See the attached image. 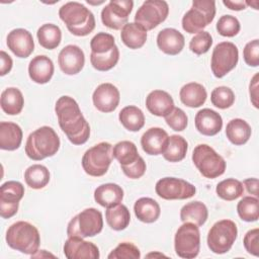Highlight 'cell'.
<instances>
[{
    "label": "cell",
    "instance_id": "8d00e7d4",
    "mask_svg": "<svg viewBox=\"0 0 259 259\" xmlns=\"http://www.w3.org/2000/svg\"><path fill=\"white\" fill-rule=\"evenodd\" d=\"M24 180L30 188L41 189L50 182V171L44 165L33 164L25 170Z\"/></svg>",
    "mask_w": 259,
    "mask_h": 259
},
{
    "label": "cell",
    "instance_id": "6da1fadb",
    "mask_svg": "<svg viewBox=\"0 0 259 259\" xmlns=\"http://www.w3.org/2000/svg\"><path fill=\"white\" fill-rule=\"evenodd\" d=\"M55 111L61 130L73 145H83L88 141L90 125L74 98L61 96L56 102Z\"/></svg>",
    "mask_w": 259,
    "mask_h": 259
},
{
    "label": "cell",
    "instance_id": "4fadbf2b",
    "mask_svg": "<svg viewBox=\"0 0 259 259\" xmlns=\"http://www.w3.org/2000/svg\"><path fill=\"white\" fill-rule=\"evenodd\" d=\"M157 195L166 200L187 199L192 197L196 188L184 179L176 177H164L157 181L155 186Z\"/></svg>",
    "mask_w": 259,
    "mask_h": 259
},
{
    "label": "cell",
    "instance_id": "30bf717a",
    "mask_svg": "<svg viewBox=\"0 0 259 259\" xmlns=\"http://www.w3.org/2000/svg\"><path fill=\"white\" fill-rule=\"evenodd\" d=\"M174 249L176 254L181 258H195L200 249V233L198 226L189 222L183 223L176 231Z\"/></svg>",
    "mask_w": 259,
    "mask_h": 259
},
{
    "label": "cell",
    "instance_id": "e575fe53",
    "mask_svg": "<svg viewBox=\"0 0 259 259\" xmlns=\"http://www.w3.org/2000/svg\"><path fill=\"white\" fill-rule=\"evenodd\" d=\"M188 144L186 140L179 135H172L168 139V144L163 152V157L165 160L175 163L182 161L187 153Z\"/></svg>",
    "mask_w": 259,
    "mask_h": 259
},
{
    "label": "cell",
    "instance_id": "83f0119b",
    "mask_svg": "<svg viewBox=\"0 0 259 259\" xmlns=\"http://www.w3.org/2000/svg\"><path fill=\"white\" fill-rule=\"evenodd\" d=\"M134 211L139 221L152 224L159 219L161 208L155 199L151 197H141L135 202Z\"/></svg>",
    "mask_w": 259,
    "mask_h": 259
},
{
    "label": "cell",
    "instance_id": "484cf974",
    "mask_svg": "<svg viewBox=\"0 0 259 259\" xmlns=\"http://www.w3.org/2000/svg\"><path fill=\"white\" fill-rule=\"evenodd\" d=\"M123 190L115 183H105L99 185L94 191L95 201L103 207H111L122 201Z\"/></svg>",
    "mask_w": 259,
    "mask_h": 259
},
{
    "label": "cell",
    "instance_id": "836d02e7",
    "mask_svg": "<svg viewBox=\"0 0 259 259\" xmlns=\"http://www.w3.org/2000/svg\"><path fill=\"white\" fill-rule=\"evenodd\" d=\"M105 219L107 225L114 231H122L126 229L131 222V213L128 208L121 203L106 208Z\"/></svg>",
    "mask_w": 259,
    "mask_h": 259
},
{
    "label": "cell",
    "instance_id": "d590c367",
    "mask_svg": "<svg viewBox=\"0 0 259 259\" xmlns=\"http://www.w3.org/2000/svg\"><path fill=\"white\" fill-rule=\"evenodd\" d=\"M39 45L47 50L58 48L62 40V31L60 27L53 23L42 24L36 32Z\"/></svg>",
    "mask_w": 259,
    "mask_h": 259
},
{
    "label": "cell",
    "instance_id": "3957f363",
    "mask_svg": "<svg viewBox=\"0 0 259 259\" xmlns=\"http://www.w3.org/2000/svg\"><path fill=\"white\" fill-rule=\"evenodd\" d=\"M60 138L51 126L44 125L32 132L25 144V154L34 161L53 157L60 149Z\"/></svg>",
    "mask_w": 259,
    "mask_h": 259
},
{
    "label": "cell",
    "instance_id": "7dc6e473",
    "mask_svg": "<svg viewBox=\"0 0 259 259\" xmlns=\"http://www.w3.org/2000/svg\"><path fill=\"white\" fill-rule=\"evenodd\" d=\"M165 121L173 131L182 132L188 124V117L181 108L174 107L173 110L165 116Z\"/></svg>",
    "mask_w": 259,
    "mask_h": 259
},
{
    "label": "cell",
    "instance_id": "44dd1931",
    "mask_svg": "<svg viewBox=\"0 0 259 259\" xmlns=\"http://www.w3.org/2000/svg\"><path fill=\"white\" fill-rule=\"evenodd\" d=\"M196 130L203 136H215L223 127V118L220 113L210 109L202 108L196 114L194 118Z\"/></svg>",
    "mask_w": 259,
    "mask_h": 259
},
{
    "label": "cell",
    "instance_id": "603a6c76",
    "mask_svg": "<svg viewBox=\"0 0 259 259\" xmlns=\"http://www.w3.org/2000/svg\"><path fill=\"white\" fill-rule=\"evenodd\" d=\"M146 107L154 115L165 117L174 106V100L171 95L164 90H153L146 97Z\"/></svg>",
    "mask_w": 259,
    "mask_h": 259
},
{
    "label": "cell",
    "instance_id": "9f6ffc18",
    "mask_svg": "<svg viewBox=\"0 0 259 259\" xmlns=\"http://www.w3.org/2000/svg\"><path fill=\"white\" fill-rule=\"evenodd\" d=\"M246 2V5H250V6H253L254 9H258V1H254V2H248V1H245Z\"/></svg>",
    "mask_w": 259,
    "mask_h": 259
},
{
    "label": "cell",
    "instance_id": "7a4b0ae2",
    "mask_svg": "<svg viewBox=\"0 0 259 259\" xmlns=\"http://www.w3.org/2000/svg\"><path fill=\"white\" fill-rule=\"evenodd\" d=\"M59 16L76 36H86L95 28L94 14L82 3L73 1L64 4L59 9Z\"/></svg>",
    "mask_w": 259,
    "mask_h": 259
},
{
    "label": "cell",
    "instance_id": "f1b7e54d",
    "mask_svg": "<svg viewBox=\"0 0 259 259\" xmlns=\"http://www.w3.org/2000/svg\"><path fill=\"white\" fill-rule=\"evenodd\" d=\"M121 41L130 49H141L147 40V30L136 22H127L120 32Z\"/></svg>",
    "mask_w": 259,
    "mask_h": 259
},
{
    "label": "cell",
    "instance_id": "d4e9b609",
    "mask_svg": "<svg viewBox=\"0 0 259 259\" xmlns=\"http://www.w3.org/2000/svg\"><path fill=\"white\" fill-rule=\"evenodd\" d=\"M22 130L14 122H0V148L5 151H14L18 149L22 142Z\"/></svg>",
    "mask_w": 259,
    "mask_h": 259
},
{
    "label": "cell",
    "instance_id": "4dcf8cb0",
    "mask_svg": "<svg viewBox=\"0 0 259 259\" xmlns=\"http://www.w3.org/2000/svg\"><path fill=\"white\" fill-rule=\"evenodd\" d=\"M0 104L2 110L9 115L19 114L24 105L21 91L16 87H8L1 93Z\"/></svg>",
    "mask_w": 259,
    "mask_h": 259
},
{
    "label": "cell",
    "instance_id": "52a82bcc",
    "mask_svg": "<svg viewBox=\"0 0 259 259\" xmlns=\"http://www.w3.org/2000/svg\"><path fill=\"white\" fill-rule=\"evenodd\" d=\"M112 159L111 144L101 142L84 153L81 163L86 174L93 177H100L108 171Z\"/></svg>",
    "mask_w": 259,
    "mask_h": 259
},
{
    "label": "cell",
    "instance_id": "7bdbcfd3",
    "mask_svg": "<svg viewBox=\"0 0 259 259\" xmlns=\"http://www.w3.org/2000/svg\"><path fill=\"white\" fill-rule=\"evenodd\" d=\"M115 47L116 45L113 35L106 32H98L90 41L91 53L93 54H106Z\"/></svg>",
    "mask_w": 259,
    "mask_h": 259
},
{
    "label": "cell",
    "instance_id": "db71d44e",
    "mask_svg": "<svg viewBox=\"0 0 259 259\" xmlns=\"http://www.w3.org/2000/svg\"><path fill=\"white\" fill-rule=\"evenodd\" d=\"M243 185L246 187L248 193L258 196V179L257 178H247L243 181Z\"/></svg>",
    "mask_w": 259,
    "mask_h": 259
},
{
    "label": "cell",
    "instance_id": "e0dca14e",
    "mask_svg": "<svg viewBox=\"0 0 259 259\" xmlns=\"http://www.w3.org/2000/svg\"><path fill=\"white\" fill-rule=\"evenodd\" d=\"M58 63L64 74L76 75L80 73L84 67V52L76 45H68L59 53Z\"/></svg>",
    "mask_w": 259,
    "mask_h": 259
},
{
    "label": "cell",
    "instance_id": "277c9868",
    "mask_svg": "<svg viewBox=\"0 0 259 259\" xmlns=\"http://www.w3.org/2000/svg\"><path fill=\"white\" fill-rule=\"evenodd\" d=\"M5 240L10 248L28 255L38 252L40 244L38 230L30 223L24 221L12 224L6 232Z\"/></svg>",
    "mask_w": 259,
    "mask_h": 259
},
{
    "label": "cell",
    "instance_id": "7c38bea8",
    "mask_svg": "<svg viewBox=\"0 0 259 259\" xmlns=\"http://www.w3.org/2000/svg\"><path fill=\"white\" fill-rule=\"evenodd\" d=\"M169 14V6L163 0H147L138 9L135 15V22L144 27L147 31L157 27L166 20Z\"/></svg>",
    "mask_w": 259,
    "mask_h": 259
},
{
    "label": "cell",
    "instance_id": "f546056e",
    "mask_svg": "<svg viewBox=\"0 0 259 259\" xmlns=\"http://www.w3.org/2000/svg\"><path fill=\"white\" fill-rule=\"evenodd\" d=\"M251 134V126L242 118H234L230 120L226 126V136L228 140L236 146L246 144L249 141Z\"/></svg>",
    "mask_w": 259,
    "mask_h": 259
},
{
    "label": "cell",
    "instance_id": "1f68e13d",
    "mask_svg": "<svg viewBox=\"0 0 259 259\" xmlns=\"http://www.w3.org/2000/svg\"><path fill=\"white\" fill-rule=\"evenodd\" d=\"M208 217L206 205L201 201H191L180 209V220L183 223L189 222L200 227L205 224Z\"/></svg>",
    "mask_w": 259,
    "mask_h": 259
},
{
    "label": "cell",
    "instance_id": "f35d334b",
    "mask_svg": "<svg viewBox=\"0 0 259 259\" xmlns=\"http://www.w3.org/2000/svg\"><path fill=\"white\" fill-rule=\"evenodd\" d=\"M215 192L222 199L232 201L243 195L244 186L243 183L238 179L227 178L217 185Z\"/></svg>",
    "mask_w": 259,
    "mask_h": 259
},
{
    "label": "cell",
    "instance_id": "681fc988",
    "mask_svg": "<svg viewBox=\"0 0 259 259\" xmlns=\"http://www.w3.org/2000/svg\"><path fill=\"white\" fill-rule=\"evenodd\" d=\"M244 247L246 251L254 256L259 255V229L255 228L246 233L244 236Z\"/></svg>",
    "mask_w": 259,
    "mask_h": 259
},
{
    "label": "cell",
    "instance_id": "9c48e42d",
    "mask_svg": "<svg viewBox=\"0 0 259 259\" xmlns=\"http://www.w3.org/2000/svg\"><path fill=\"white\" fill-rule=\"evenodd\" d=\"M237 236V225L231 220H221L208 231L207 246L214 254H225L231 250Z\"/></svg>",
    "mask_w": 259,
    "mask_h": 259
},
{
    "label": "cell",
    "instance_id": "c3c4849f",
    "mask_svg": "<svg viewBox=\"0 0 259 259\" xmlns=\"http://www.w3.org/2000/svg\"><path fill=\"white\" fill-rule=\"evenodd\" d=\"M243 57L248 66L257 67L259 65V40L257 38L246 44L243 50Z\"/></svg>",
    "mask_w": 259,
    "mask_h": 259
},
{
    "label": "cell",
    "instance_id": "7402d4cb",
    "mask_svg": "<svg viewBox=\"0 0 259 259\" xmlns=\"http://www.w3.org/2000/svg\"><path fill=\"white\" fill-rule=\"evenodd\" d=\"M185 39L183 34L175 28H164L157 35V46L166 55L176 56L183 50Z\"/></svg>",
    "mask_w": 259,
    "mask_h": 259
},
{
    "label": "cell",
    "instance_id": "b9f144b4",
    "mask_svg": "<svg viewBox=\"0 0 259 259\" xmlns=\"http://www.w3.org/2000/svg\"><path fill=\"white\" fill-rule=\"evenodd\" d=\"M212 105L220 109H227L235 102V93L227 86H219L214 88L210 94Z\"/></svg>",
    "mask_w": 259,
    "mask_h": 259
},
{
    "label": "cell",
    "instance_id": "d6986e66",
    "mask_svg": "<svg viewBox=\"0 0 259 259\" xmlns=\"http://www.w3.org/2000/svg\"><path fill=\"white\" fill-rule=\"evenodd\" d=\"M8 49L18 58L29 57L34 50L31 33L24 28H15L7 35Z\"/></svg>",
    "mask_w": 259,
    "mask_h": 259
},
{
    "label": "cell",
    "instance_id": "ffe728a7",
    "mask_svg": "<svg viewBox=\"0 0 259 259\" xmlns=\"http://www.w3.org/2000/svg\"><path fill=\"white\" fill-rule=\"evenodd\" d=\"M168 139L169 136L163 128L151 127L143 134L141 138V145L146 154L157 156L163 154L165 151Z\"/></svg>",
    "mask_w": 259,
    "mask_h": 259
},
{
    "label": "cell",
    "instance_id": "f5cc1de1",
    "mask_svg": "<svg viewBox=\"0 0 259 259\" xmlns=\"http://www.w3.org/2000/svg\"><path fill=\"white\" fill-rule=\"evenodd\" d=\"M0 59H1V68H0V75L1 76H5L6 74H8L11 69H12V65H13V61L11 59V57L4 51L0 52Z\"/></svg>",
    "mask_w": 259,
    "mask_h": 259
},
{
    "label": "cell",
    "instance_id": "9a60e30c",
    "mask_svg": "<svg viewBox=\"0 0 259 259\" xmlns=\"http://www.w3.org/2000/svg\"><path fill=\"white\" fill-rule=\"evenodd\" d=\"M24 195V186L19 181H7L0 187V214L3 219L12 218L18 210L19 201Z\"/></svg>",
    "mask_w": 259,
    "mask_h": 259
},
{
    "label": "cell",
    "instance_id": "ab89813d",
    "mask_svg": "<svg viewBox=\"0 0 259 259\" xmlns=\"http://www.w3.org/2000/svg\"><path fill=\"white\" fill-rule=\"evenodd\" d=\"M237 212L245 222H256L259 218V200L256 196H245L237 204Z\"/></svg>",
    "mask_w": 259,
    "mask_h": 259
},
{
    "label": "cell",
    "instance_id": "6f0895ef",
    "mask_svg": "<svg viewBox=\"0 0 259 259\" xmlns=\"http://www.w3.org/2000/svg\"><path fill=\"white\" fill-rule=\"evenodd\" d=\"M156 255H157V254H156ZM156 255H155L154 253H151V254H148L147 257H152V256H156ZM158 255H159V256H164L163 254H158Z\"/></svg>",
    "mask_w": 259,
    "mask_h": 259
},
{
    "label": "cell",
    "instance_id": "8fae6325",
    "mask_svg": "<svg viewBox=\"0 0 259 259\" xmlns=\"http://www.w3.org/2000/svg\"><path fill=\"white\" fill-rule=\"evenodd\" d=\"M239 51L231 41L219 42L211 54L210 68L214 77L223 78L238 64Z\"/></svg>",
    "mask_w": 259,
    "mask_h": 259
},
{
    "label": "cell",
    "instance_id": "f907efd6",
    "mask_svg": "<svg viewBox=\"0 0 259 259\" xmlns=\"http://www.w3.org/2000/svg\"><path fill=\"white\" fill-rule=\"evenodd\" d=\"M120 167H121V170L124 173V175L131 179L141 178L145 174L146 169H147L146 162L144 161V159L141 156L133 164L127 165V166H120Z\"/></svg>",
    "mask_w": 259,
    "mask_h": 259
},
{
    "label": "cell",
    "instance_id": "816d5d0a",
    "mask_svg": "<svg viewBox=\"0 0 259 259\" xmlns=\"http://www.w3.org/2000/svg\"><path fill=\"white\" fill-rule=\"evenodd\" d=\"M258 77H259V74L256 73L253 78L251 79V82H250V85H249V93H250V99H251V102L252 104L254 105L255 108H258L259 105H258V96H259V93H258Z\"/></svg>",
    "mask_w": 259,
    "mask_h": 259
},
{
    "label": "cell",
    "instance_id": "11a10c76",
    "mask_svg": "<svg viewBox=\"0 0 259 259\" xmlns=\"http://www.w3.org/2000/svg\"><path fill=\"white\" fill-rule=\"evenodd\" d=\"M223 4L225 6H227L229 9L231 10H235V11H240V10H244L246 9L247 5L245 1H223Z\"/></svg>",
    "mask_w": 259,
    "mask_h": 259
},
{
    "label": "cell",
    "instance_id": "d6a6232c",
    "mask_svg": "<svg viewBox=\"0 0 259 259\" xmlns=\"http://www.w3.org/2000/svg\"><path fill=\"white\" fill-rule=\"evenodd\" d=\"M120 123L130 132H139L145 125V115L142 109L135 105L123 107L118 114Z\"/></svg>",
    "mask_w": 259,
    "mask_h": 259
},
{
    "label": "cell",
    "instance_id": "4316f807",
    "mask_svg": "<svg viewBox=\"0 0 259 259\" xmlns=\"http://www.w3.org/2000/svg\"><path fill=\"white\" fill-rule=\"evenodd\" d=\"M179 97L185 106L196 108L204 104L207 92L203 85L196 82H190L182 86L179 92Z\"/></svg>",
    "mask_w": 259,
    "mask_h": 259
},
{
    "label": "cell",
    "instance_id": "8992f818",
    "mask_svg": "<svg viewBox=\"0 0 259 259\" xmlns=\"http://www.w3.org/2000/svg\"><path fill=\"white\" fill-rule=\"evenodd\" d=\"M215 16V2L194 0L192 7L182 17V28L188 33H197L212 22Z\"/></svg>",
    "mask_w": 259,
    "mask_h": 259
},
{
    "label": "cell",
    "instance_id": "f6af8a7d",
    "mask_svg": "<svg viewBox=\"0 0 259 259\" xmlns=\"http://www.w3.org/2000/svg\"><path fill=\"white\" fill-rule=\"evenodd\" d=\"M141 252L139 248L130 242H122L118 244L107 256L108 259H139Z\"/></svg>",
    "mask_w": 259,
    "mask_h": 259
},
{
    "label": "cell",
    "instance_id": "5b68a950",
    "mask_svg": "<svg viewBox=\"0 0 259 259\" xmlns=\"http://www.w3.org/2000/svg\"><path fill=\"white\" fill-rule=\"evenodd\" d=\"M192 162L199 173L209 179L223 175L227 167L224 158L206 144H199L194 148Z\"/></svg>",
    "mask_w": 259,
    "mask_h": 259
},
{
    "label": "cell",
    "instance_id": "cb8c5ba5",
    "mask_svg": "<svg viewBox=\"0 0 259 259\" xmlns=\"http://www.w3.org/2000/svg\"><path fill=\"white\" fill-rule=\"evenodd\" d=\"M54 71L53 61L45 55L35 56L28 65L29 78L37 84L48 83L52 79Z\"/></svg>",
    "mask_w": 259,
    "mask_h": 259
},
{
    "label": "cell",
    "instance_id": "ee69618b",
    "mask_svg": "<svg viewBox=\"0 0 259 259\" xmlns=\"http://www.w3.org/2000/svg\"><path fill=\"white\" fill-rule=\"evenodd\" d=\"M240 29V22L233 15H223L217 22V30L223 36L233 37L239 33Z\"/></svg>",
    "mask_w": 259,
    "mask_h": 259
},
{
    "label": "cell",
    "instance_id": "60d3db41",
    "mask_svg": "<svg viewBox=\"0 0 259 259\" xmlns=\"http://www.w3.org/2000/svg\"><path fill=\"white\" fill-rule=\"evenodd\" d=\"M119 60V50L117 46L106 54H93L90 55V62L94 69L97 71L105 72L112 69Z\"/></svg>",
    "mask_w": 259,
    "mask_h": 259
},
{
    "label": "cell",
    "instance_id": "ac0fdd59",
    "mask_svg": "<svg viewBox=\"0 0 259 259\" xmlns=\"http://www.w3.org/2000/svg\"><path fill=\"white\" fill-rule=\"evenodd\" d=\"M120 93L111 83H102L97 86L92 95V101L97 110L108 113L116 109L119 104Z\"/></svg>",
    "mask_w": 259,
    "mask_h": 259
},
{
    "label": "cell",
    "instance_id": "5bb4252c",
    "mask_svg": "<svg viewBox=\"0 0 259 259\" xmlns=\"http://www.w3.org/2000/svg\"><path fill=\"white\" fill-rule=\"evenodd\" d=\"M133 7L132 0H111L101 11V21L108 28L121 29L127 23Z\"/></svg>",
    "mask_w": 259,
    "mask_h": 259
},
{
    "label": "cell",
    "instance_id": "ba28073f",
    "mask_svg": "<svg viewBox=\"0 0 259 259\" xmlns=\"http://www.w3.org/2000/svg\"><path fill=\"white\" fill-rule=\"evenodd\" d=\"M102 229V213L94 207H89L79 212L69 222L67 227V235L68 237H94L99 234Z\"/></svg>",
    "mask_w": 259,
    "mask_h": 259
},
{
    "label": "cell",
    "instance_id": "2e32d148",
    "mask_svg": "<svg viewBox=\"0 0 259 259\" xmlns=\"http://www.w3.org/2000/svg\"><path fill=\"white\" fill-rule=\"evenodd\" d=\"M64 254L68 259H98L100 257L99 249L95 244L78 236H71L66 240Z\"/></svg>",
    "mask_w": 259,
    "mask_h": 259
},
{
    "label": "cell",
    "instance_id": "bcb514c9",
    "mask_svg": "<svg viewBox=\"0 0 259 259\" xmlns=\"http://www.w3.org/2000/svg\"><path fill=\"white\" fill-rule=\"evenodd\" d=\"M212 45V37L208 31L197 32L189 42V49L195 55H202L208 52Z\"/></svg>",
    "mask_w": 259,
    "mask_h": 259
},
{
    "label": "cell",
    "instance_id": "74e56055",
    "mask_svg": "<svg viewBox=\"0 0 259 259\" xmlns=\"http://www.w3.org/2000/svg\"><path fill=\"white\" fill-rule=\"evenodd\" d=\"M112 155L120 166H127L136 162L140 155L137 146L131 141H121L112 147Z\"/></svg>",
    "mask_w": 259,
    "mask_h": 259
}]
</instances>
